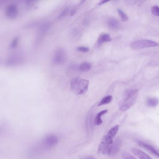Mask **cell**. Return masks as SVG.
I'll list each match as a JSON object with an SVG mask.
<instances>
[{"label": "cell", "instance_id": "obj_9", "mask_svg": "<svg viewBox=\"0 0 159 159\" xmlns=\"http://www.w3.org/2000/svg\"><path fill=\"white\" fill-rule=\"evenodd\" d=\"M132 152L135 156L140 159H152L149 155L145 152L138 148H133L132 149Z\"/></svg>", "mask_w": 159, "mask_h": 159}, {"label": "cell", "instance_id": "obj_20", "mask_svg": "<svg viewBox=\"0 0 159 159\" xmlns=\"http://www.w3.org/2000/svg\"><path fill=\"white\" fill-rule=\"evenodd\" d=\"M70 10V8L69 7H66V8L64 9L62 12H61L60 15L58 16L59 18H62L63 17H65V16L67 15L69 13V11Z\"/></svg>", "mask_w": 159, "mask_h": 159}, {"label": "cell", "instance_id": "obj_8", "mask_svg": "<svg viewBox=\"0 0 159 159\" xmlns=\"http://www.w3.org/2000/svg\"><path fill=\"white\" fill-rule=\"evenodd\" d=\"M138 143L139 146L144 147L147 151L150 152L151 153L153 154H154V155L159 158V151L157 149H155L154 147L152 146L151 145L147 144V143H144V142L141 141H138Z\"/></svg>", "mask_w": 159, "mask_h": 159}, {"label": "cell", "instance_id": "obj_21", "mask_svg": "<svg viewBox=\"0 0 159 159\" xmlns=\"http://www.w3.org/2000/svg\"><path fill=\"white\" fill-rule=\"evenodd\" d=\"M77 50L79 51L82 52H87L89 51V49L88 47H84V46H81L77 48Z\"/></svg>", "mask_w": 159, "mask_h": 159}, {"label": "cell", "instance_id": "obj_23", "mask_svg": "<svg viewBox=\"0 0 159 159\" xmlns=\"http://www.w3.org/2000/svg\"><path fill=\"white\" fill-rule=\"evenodd\" d=\"M109 1H102L100 3H99V5H101L102 4H105V3H107V2H108Z\"/></svg>", "mask_w": 159, "mask_h": 159}, {"label": "cell", "instance_id": "obj_15", "mask_svg": "<svg viewBox=\"0 0 159 159\" xmlns=\"http://www.w3.org/2000/svg\"><path fill=\"white\" fill-rule=\"evenodd\" d=\"M112 99H113V97L111 95L106 96L101 99V101L99 103L98 106H101V105L108 104L112 101Z\"/></svg>", "mask_w": 159, "mask_h": 159}, {"label": "cell", "instance_id": "obj_14", "mask_svg": "<svg viewBox=\"0 0 159 159\" xmlns=\"http://www.w3.org/2000/svg\"><path fill=\"white\" fill-rule=\"evenodd\" d=\"M17 9L15 6H10L7 10V14L10 17H15L17 15Z\"/></svg>", "mask_w": 159, "mask_h": 159}, {"label": "cell", "instance_id": "obj_19", "mask_svg": "<svg viewBox=\"0 0 159 159\" xmlns=\"http://www.w3.org/2000/svg\"><path fill=\"white\" fill-rule=\"evenodd\" d=\"M151 12L154 16L159 17V7L156 5L153 6L151 8Z\"/></svg>", "mask_w": 159, "mask_h": 159}, {"label": "cell", "instance_id": "obj_1", "mask_svg": "<svg viewBox=\"0 0 159 159\" xmlns=\"http://www.w3.org/2000/svg\"><path fill=\"white\" fill-rule=\"evenodd\" d=\"M138 91L137 89H132L127 90L124 92L123 97L119 105L120 110L121 111H127L134 105L137 97Z\"/></svg>", "mask_w": 159, "mask_h": 159}, {"label": "cell", "instance_id": "obj_11", "mask_svg": "<svg viewBox=\"0 0 159 159\" xmlns=\"http://www.w3.org/2000/svg\"><path fill=\"white\" fill-rule=\"evenodd\" d=\"M111 40V37L108 34H102L98 38V43L99 45H101L105 43L109 42Z\"/></svg>", "mask_w": 159, "mask_h": 159}, {"label": "cell", "instance_id": "obj_4", "mask_svg": "<svg viewBox=\"0 0 159 159\" xmlns=\"http://www.w3.org/2000/svg\"><path fill=\"white\" fill-rule=\"evenodd\" d=\"M66 58L67 55L65 50L62 48H58L55 52L53 61L57 65H61L65 63Z\"/></svg>", "mask_w": 159, "mask_h": 159}, {"label": "cell", "instance_id": "obj_25", "mask_svg": "<svg viewBox=\"0 0 159 159\" xmlns=\"http://www.w3.org/2000/svg\"><path fill=\"white\" fill-rule=\"evenodd\" d=\"M83 159H95V158L94 157H92V156H88V157H85V158H83Z\"/></svg>", "mask_w": 159, "mask_h": 159}, {"label": "cell", "instance_id": "obj_17", "mask_svg": "<svg viewBox=\"0 0 159 159\" xmlns=\"http://www.w3.org/2000/svg\"><path fill=\"white\" fill-rule=\"evenodd\" d=\"M118 14H119L120 17L121 19V21L123 22H127L128 20V17L122 10L120 9H117Z\"/></svg>", "mask_w": 159, "mask_h": 159}, {"label": "cell", "instance_id": "obj_13", "mask_svg": "<svg viewBox=\"0 0 159 159\" xmlns=\"http://www.w3.org/2000/svg\"><path fill=\"white\" fill-rule=\"evenodd\" d=\"M108 25L111 29H114L118 28L120 25V23L118 20L114 18H112L109 19L108 21Z\"/></svg>", "mask_w": 159, "mask_h": 159}, {"label": "cell", "instance_id": "obj_24", "mask_svg": "<svg viewBox=\"0 0 159 159\" xmlns=\"http://www.w3.org/2000/svg\"><path fill=\"white\" fill-rule=\"evenodd\" d=\"M76 13V9H74L71 11V16H73Z\"/></svg>", "mask_w": 159, "mask_h": 159}, {"label": "cell", "instance_id": "obj_10", "mask_svg": "<svg viewBox=\"0 0 159 159\" xmlns=\"http://www.w3.org/2000/svg\"><path fill=\"white\" fill-rule=\"evenodd\" d=\"M107 112V110H104L97 113V115L95 117V120H94V123H95L96 125L100 126L103 123V121H102L101 119V116L105 115Z\"/></svg>", "mask_w": 159, "mask_h": 159}, {"label": "cell", "instance_id": "obj_2", "mask_svg": "<svg viewBox=\"0 0 159 159\" xmlns=\"http://www.w3.org/2000/svg\"><path fill=\"white\" fill-rule=\"evenodd\" d=\"M89 81L87 79L77 77L71 81V90L75 94L82 95L87 92Z\"/></svg>", "mask_w": 159, "mask_h": 159}, {"label": "cell", "instance_id": "obj_12", "mask_svg": "<svg viewBox=\"0 0 159 159\" xmlns=\"http://www.w3.org/2000/svg\"><path fill=\"white\" fill-rule=\"evenodd\" d=\"M159 103V100L156 98H149L146 100V104L149 107H154Z\"/></svg>", "mask_w": 159, "mask_h": 159}, {"label": "cell", "instance_id": "obj_16", "mask_svg": "<svg viewBox=\"0 0 159 159\" xmlns=\"http://www.w3.org/2000/svg\"><path fill=\"white\" fill-rule=\"evenodd\" d=\"M92 67L91 64L88 62H84L80 66V69L81 71H88L90 70Z\"/></svg>", "mask_w": 159, "mask_h": 159}, {"label": "cell", "instance_id": "obj_3", "mask_svg": "<svg viewBox=\"0 0 159 159\" xmlns=\"http://www.w3.org/2000/svg\"><path fill=\"white\" fill-rule=\"evenodd\" d=\"M130 46L134 50L144 49L145 48L159 47V43L147 39H141L134 41L130 44Z\"/></svg>", "mask_w": 159, "mask_h": 159}, {"label": "cell", "instance_id": "obj_7", "mask_svg": "<svg viewBox=\"0 0 159 159\" xmlns=\"http://www.w3.org/2000/svg\"><path fill=\"white\" fill-rule=\"evenodd\" d=\"M119 128L120 126L119 125H116L112 127L108 131L107 135H105L103 138L108 142H113L114 138L117 134Z\"/></svg>", "mask_w": 159, "mask_h": 159}, {"label": "cell", "instance_id": "obj_5", "mask_svg": "<svg viewBox=\"0 0 159 159\" xmlns=\"http://www.w3.org/2000/svg\"><path fill=\"white\" fill-rule=\"evenodd\" d=\"M58 142V137L53 134H50L45 137L43 140V145L45 148L49 149L54 147Z\"/></svg>", "mask_w": 159, "mask_h": 159}, {"label": "cell", "instance_id": "obj_22", "mask_svg": "<svg viewBox=\"0 0 159 159\" xmlns=\"http://www.w3.org/2000/svg\"><path fill=\"white\" fill-rule=\"evenodd\" d=\"M123 158L124 159H137L134 156H132V155L128 153H124L123 154Z\"/></svg>", "mask_w": 159, "mask_h": 159}, {"label": "cell", "instance_id": "obj_6", "mask_svg": "<svg viewBox=\"0 0 159 159\" xmlns=\"http://www.w3.org/2000/svg\"><path fill=\"white\" fill-rule=\"evenodd\" d=\"M121 146V140L118 138L115 140L111 145L108 154L110 156H114L116 155L120 150Z\"/></svg>", "mask_w": 159, "mask_h": 159}, {"label": "cell", "instance_id": "obj_18", "mask_svg": "<svg viewBox=\"0 0 159 159\" xmlns=\"http://www.w3.org/2000/svg\"><path fill=\"white\" fill-rule=\"evenodd\" d=\"M50 24L48 22H45L41 27V33H45L50 28Z\"/></svg>", "mask_w": 159, "mask_h": 159}]
</instances>
